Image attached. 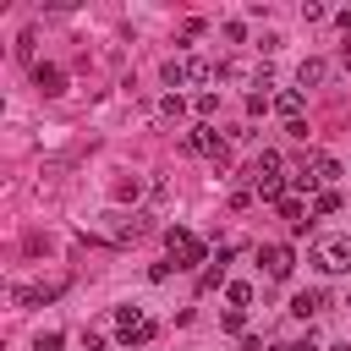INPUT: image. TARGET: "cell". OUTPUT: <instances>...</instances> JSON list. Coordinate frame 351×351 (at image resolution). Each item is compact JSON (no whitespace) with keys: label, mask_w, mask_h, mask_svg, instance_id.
<instances>
[{"label":"cell","mask_w":351,"mask_h":351,"mask_svg":"<svg viewBox=\"0 0 351 351\" xmlns=\"http://www.w3.org/2000/svg\"><path fill=\"white\" fill-rule=\"evenodd\" d=\"M313 269L318 274H346L351 269V236H324L313 247Z\"/></svg>","instance_id":"cell-1"},{"label":"cell","mask_w":351,"mask_h":351,"mask_svg":"<svg viewBox=\"0 0 351 351\" xmlns=\"http://www.w3.org/2000/svg\"><path fill=\"white\" fill-rule=\"evenodd\" d=\"M165 247H170V258H176V269H197L208 252H203V241L192 236V230H181V225H170L165 230Z\"/></svg>","instance_id":"cell-2"},{"label":"cell","mask_w":351,"mask_h":351,"mask_svg":"<svg viewBox=\"0 0 351 351\" xmlns=\"http://www.w3.org/2000/svg\"><path fill=\"white\" fill-rule=\"evenodd\" d=\"M258 269H263L269 280H285V274L296 269V252H291L285 241H269V247H258Z\"/></svg>","instance_id":"cell-3"},{"label":"cell","mask_w":351,"mask_h":351,"mask_svg":"<svg viewBox=\"0 0 351 351\" xmlns=\"http://www.w3.org/2000/svg\"><path fill=\"white\" fill-rule=\"evenodd\" d=\"M186 154H208L214 165H225L230 154H225V143H219V132L214 126H197V132H186Z\"/></svg>","instance_id":"cell-4"},{"label":"cell","mask_w":351,"mask_h":351,"mask_svg":"<svg viewBox=\"0 0 351 351\" xmlns=\"http://www.w3.org/2000/svg\"><path fill=\"white\" fill-rule=\"evenodd\" d=\"M33 82H38V93H44V99L66 93V71H60V66H33Z\"/></svg>","instance_id":"cell-5"},{"label":"cell","mask_w":351,"mask_h":351,"mask_svg":"<svg viewBox=\"0 0 351 351\" xmlns=\"http://www.w3.org/2000/svg\"><path fill=\"white\" fill-rule=\"evenodd\" d=\"M274 110L285 115V126H291V121H302V88H285V93L274 99Z\"/></svg>","instance_id":"cell-6"},{"label":"cell","mask_w":351,"mask_h":351,"mask_svg":"<svg viewBox=\"0 0 351 351\" xmlns=\"http://www.w3.org/2000/svg\"><path fill=\"white\" fill-rule=\"evenodd\" d=\"M318 307H324V291H296V296H291V313H296V318H313Z\"/></svg>","instance_id":"cell-7"},{"label":"cell","mask_w":351,"mask_h":351,"mask_svg":"<svg viewBox=\"0 0 351 351\" xmlns=\"http://www.w3.org/2000/svg\"><path fill=\"white\" fill-rule=\"evenodd\" d=\"M154 335H159V324H154V318H143V324H137V329H132V335H121V340H126V346H132V351H137V346H148V340H154Z\"/></svg>","instance_id":"cell-8"},{"label":"cell","mask_w":351,"mask_h":351,"mask_svg":"<svg viewBox=\"0 0 351 351\" xmlns=\"http://www.w3.org/2000/svg\"><path fill=\"white\" fill-rule=\"evenodd\" d=\"M324 77H329V66H324V60H302V71H296V82H302V88H307V82H324Z\"/></svg>","instance_id":"cell-9"},{"label":"cell","mask_w":351,"mask_h":351,"mask_svg":"<svg viewBox=\"0 0 351 351\" xmlns=\"http://www.w3.org/2000/svg\"><path fill=\"white\" fill-rule=\"evenodd\" d=\"M181 115H186L181 93H165V99H159V121H181Z\"/></svg>","instance_id":"cell-10"},{"label":"cell","mask_w":351,"mask_h":351,"mask_svg":"<svg viewBox=\"0 0 351 351\" xmlns=\"http://www.w3.org/2000/svg\"><path fill=\"white\" fill-rule=\"evenodd\" d=\"M219 329H225V335H241V329H247V307H230V313L219 318Z\"/></svg>","instance_id":"cell-11"},{"label":"cell","mask_w":351,"mask_h":351,"mask_svg":"<svg viewBox=\"0 0 351 351\" xmlns=\"http://www.w3.org/2000/svg\"><path fill=\"white\" fill-rule=\"evenodd\" d=\"M165 82L181 88V82H186V60H165Z\"/></svg>","instance_id":"cell-12"},{"label":"cell","mask_w":351,"mask_h":351,"mask_svg":"<svg viewBox=\"0 0 351 351\" xmlns=\"http://www.w3.org/2000/svg\"><path fill=\"white\" fill-rule=\"evenodd\" d=\"M335 208H340V192H318L313 197V214H335Z\"/></svg>","instance_id":"cell-13"},{"label":"cell","mask_w":351,"mask_h":351,"mask_svg":"<svg viewBox=\"0 0 351 351\" xmlns=\"http://www.w3.org/2000/svg\"><path fill=\"white\" fill-rule=\"evenodd\" d=\"M291 186H296V192H313V186H318V176H313V170H296V176H291Z\"/></svg>","instance_id":"cell-14"},{"label":"cell","mask_w":351,"mask_h":351,"mask_svg":"<svg viewBox=\"0 0 351 351\" xmlns=\"http://www.w3.org/2000/svg\"><path fill=\"white\" fill-rule=\"evenodd\" d=\"M252 302V285H230V307H247Z\"/></svg>","instance_id":"cell-15"},{"label":"cell","mask_w":351,"mask_h":351,"mask_svg":"<svg viewBox=\"0 0 351 351\" xmlns=\"http://www.w3.org/2000/svg\"><path fill=\"white\" fill-rule=\"evenodd\" d=\"M33 351H60V335H38V340H33Z\"/></svg>","instance_id":"cell-16"},{"label":"cell","mask_w":351,"mask_h":351,"mask_svg":"<svg viewBox=\"0 0 351 351\" xmlns=\"http://www.w3.org/2000/svg\"><path fill=\"white\" fill-rule=\"evenodd\" d=\"M296 351H318V340H313V335H302V340H296Z\"/></svg>","instance_id":"cell-17"},{"label":"cell","mask_w":351,"mask_h":351,"mask_svg":"<svg viewBox=\"0 0 351 351\" xmlns=\"http://www.w3.org/2000/svg\"><path fill=\"white\" fill-rule=\"evenodd\" d=\"M340 66H346V71H351V44H346V49H340Z\"/></svg>","instance_id":"cell-18"},{"label":"cell","mask_w":351,"mask_h":351,"mask_svg":"<svg viewBox=\"0 0 351 351\" xmlns=\"http://www.w3.org/2000/svg\"><path fill=\"white\" fill-rule=\"evenodd\" d=\"M82 351H104V346H99V340H93V335H88V346H82Z\"/></svg>","instance_id":"cell-19"},{"label":"cell","mask_w":351,"mask_h":351,"mask_svg":"<svg viewBox=\"0 0 351 351\" xmlns=\"http://www.w3.org/2000/svg\"><path fill=\"white\" fill-rule=\"evenodd\" d=\"M269 351H296V346H285V340H280V346H269Z\"/></svg>","instance_id":"cell-20"},{"label":"cell","mask_w":351,"mask_h":351,"mask_svg":"<svg viewBox=\"0 0 351 351\" xmlns=\"http://www.w3.org/2000/svg\"><path fill=\"white\" fill-rule=\"evenodd\" d=\"M329 351H351V346H329Z\"/></svg>","instance_id":"cell-21"},{"label":"cell","mask_w":351,"mask_h":351,"mask_svg":"<svg viewBox=\"0 0 351 351\" xmlns=\"http://www.w3.org/2000/svg\"><path fill=\"white\" fill-rule=\"evenodd\" d=\"M346 307H351V296H346Z\"/></svg>","instance_id":"cell-22"}]
</instances>
